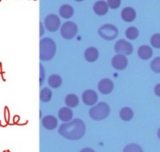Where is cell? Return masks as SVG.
<instances>
[{
  "label": "cell",
  "instance_id": "cell-11",
  "mask_svg": "<svg viewBox=\"0 0 160 152\" xmlns=\"http://www.w3.org/2000/svg\"><path fill=\"white\" fill-rule=\"evenodd\" d=\"M109 6H108L107 2H105L103 0L97 1L93 6V10L95 14L98 16H104L109 11Z\"/></svg>",
  "mask_w": 160,
  "mask_h": 152
},
{
  "label": "cell",
  "instance_id": "cell-7",
  "mask_svg": "<svg viewBox=\"0 0 160 152\" xmlns=\"http://www.w3.org/2000/svg\"><path fill=\"white\" fill-rule=\"evenodd\" d=\"M114 50H115L116 53H122L126 56L132 54L133 51H134L132 44L125 39H120L117 41L114 46Z\"/></svg>",
  "mask_w": 160,
  "mask_h": 152
},
{
  "label": "cell",
  "instance_id": "cell-10",
  "mask_svg": "<svg viewBox=\"0 0 160 152\" xmlns=\"http://www.w3.org/2000/svg\"><path fill=\"white\" fill-rule=\"evenodd\" d=\"M114 89L113 81L109 78H103L98 82V89L102 94H109Z\"/></svg>",
  "mask_w": 160,
  "mask_h": 152
},
{
  "label": "cell",
  "instance_id": "cell-12",
  "mask_svg": "<svg viewBox=\"0 0 160 152\" xmlns=\"http://www.w3.org/2000/svg\"><path fill=\"white\" fill-rule=\"evenodd\" d=\"M42 123L44 128H45L46 129L53 130L57 127L58 121L55 116L46 115L42 118Z\"/></svg>",
  "mask_w": 160,
  "mask_h": 152
},
{
  "label": "cell",
  "instance_id": "cell-20",
  "mask_svg": "<svg viewBox=\"0 0 160 152\" xmlns=\"http://www.w3.org/2000/svg\"><path fill=\"white\" fill-rule=\"evenodd\" d=\"M65 103L68 107H76L79 103V98L75 94H68L65 98Z\"/></svg>",
  "mask_w": 160,
  "mask_h": 152
},
{
  "label": "cell",
  "instance_id": "cell-17",
  "mask_svg": "<svg viewBox=\"0 0 160 152\" xmlns=\"http://www.w3.org/2000/svg\"><path fill=\"white\" fill-rule=\"evenodd\" d=\"M74 13L73 8L70 5L64 4L59 8V15L64 19H70Z\"/></svg>",
  "mask_w": 160,
  "mask_h": 152
},
{
  "label": "cell",
  "instance_id": "cell-31",
  "mask_svg": "<svg viewBox=\"0 0 160 152\" xmlns=\"http://www.w3.org/2000/svg\"><path fill=\"white\" fill-rule=\"evenodd\" d=\"M157 136H158V137H159V139H160V128L158 129V131H157Z\"/></svg>",
  "mask_w": 160,
  "mask_h": 152
},
{
  "label": "cell",
  "instance_id": "cell-9",
  "mask_svg": "<svg viewBox=\"0 0 160 152\" xmlns=\"http://www.w3.org/2000/svg\"><path fill=\"white\" fill-rule=\"evenodd\" d=\"M82 101L88 106H93L98 102V94L92 89L85 90L82 94Z\"/></svg>",
  "mask_w": 160,
  "mask_h": 152
},
{
  "label": "cell",
  "instance_id": "cell-27",
  "mask_svg": "<svg viewBox=\"0 0 160 152\" xmlns=\"http://www.w3.org/2000/svg\"><path fill=\"white\" fill-rule=\"evenodd\" d=\"M45 80V69L42 64H40V85L42 86V82Z\"/></svg>",
  "mask_w": 160,
  "mask_h": 152
},
{
  "label": "cell",
  "instance_id": "cell-4",
  "mask_svg": "<svg viewBox=\"0 0 160 152\" xmlns=\"http://www.w3.org/2000/svg\"><path fill=\"white\" fill-rule=\"evenodd\" d=\"M98 35L102 39L107 41L115 39L119 34V31L117 27L111 24H106L99 28L98 31Z\"/></svg>",
  "mask_w": 160,
  "mask_h": 152
},
{
  "label": "cell",
  "instance_id": "cell-1",
  "mask_svg": "<svg viewBox=\"0 0 160 152\" xmlns=\"http://www.w3.org/2000/svg\"><path fill=\"white\" fill-rule=\"evenodd\" d=\"M86 125L81 119L75 118L62 124L59 128V133L70 140H78L84 136Z\"/></svg>",
  "mask_w": 160,
  "mask_h": 152
},
{
  "label": "cell",
  "instance_id": "cell-13",
  "mask_svg": "<svg viewBox=\"0 0 160 152\" xmlns=\"http://www.w3.org/2000/svg\"><path fill=\"white\" fill-rule=\"evenodd\" d=\"M138 55L139 58L143 60H148L152 56L153 50L149 45H141L138 50Z\"/></svg>",
  "mask_w": 160,
  "mask_h": 152
},
{
  "label": "cell",
  "instance_id": "cell-26",
  "mask_svg": "<svg viewBox=\"0 0 160 152\" xmlns=\"http://www.w3.org/2000/svg\"><path fill=\"white\" fill-rule=\"evenodd\" d=\"M108 6L110 9H116L121 5V0H107Z\"/></svg>",
  "mask_w": 160,
  "mask_h": 152
},
{
  "label": "cell",
  "instance_id": "cell-23",
  "mask_svg": "<svg viewBox=\"0 0 160 152\" xmlns=\"http://www.w3.org/2000/svg\"><path fill=\"white\" fill-rule=\"evenodd\" d=\"M123 152H144L141 146L137 144H128L123 149Z\"/></svg>",
  "mask_w": 160,
  "mask_h": 152
},
{
  "label": "cell",
  "instance_id": "cell-18",
  "mask_svg": "<svg viewBox=\"0 0 160 152\" xmlns=\"http://www.w3.org/2000/svg\"><path fill=\"white\" fill-rule=\"evenodd\" d=\"M120 117L124 122H129L134 118V111L131 108L125 107L120 110Z\"/></svg>",
  "mask_w": 160,
  "mask_h": 152
},
{
  "label": "cell",
  "instance_id": "cell-19",
  "mask_svg": "<svg viewBox=\"0 0 160 152\" xmlns=\"http://www.w3.org/2000/svg\"><path fill=\"white\" fill-rule=\"evenodd\" d=\"M62 78L59 75H56V74H53V75H50V77L48 79V86L51 88H53V89L59 88L62 85Z\"/></svg>",
  "mask_w": 160,
  "mask_h": 152
},
{
  "label": "cell",
  "instance_id": "cell-15",
  "mask_svg": "<svg viewBox=\"0 0 160 152\" xmlns=\"http://www.w3.org/2000/svg\"><path fill=\"white\" fill-rule=\"evenodd\" d=\"M99 53L95 47H89L84 52V58L88 62H95L98 60Z\"/></svg>",
  "mask_w": 160,
  "mask_h": 152
},
{
  "label": "cell",
  "instance_id": "cell-16",
  "mask_svg": "<svg viewBox=\"0 0 160 152\" xmlns=\"http://www.w3.org/2000/svg\"><path fill=\"white\" fill-rule=\"evenodd\" d=\"M59 118L62 122H69L72 120L73 116V113L70 107H62L59 111Z\"/></svg>",
  "mask_w": 160,
  "mask_h": 152
},
{
  "label": "cell",
  "instance_id": "cell-30",
  "mask_svg": "<svg viewBox=\"0 0 160 152\" xmlns=\"http://www.w3.org/2000/svg\"><path fill=\"white\" fill-rule=\"evenodd\" d=\"M44 33H45V29H44L43 24L41 22V23H40V36L43 35Z\"/></svg>",
  "mask_w": 160,
  "mask_h": 152
},
{
  "label": "cell",
  "instance_id": "cell-24",
  "mask_svg": "<svg viewBox=\"0 0 160 152\" xmlns=\"http://www.w3.org/2000/svg\"><path fill=\"white\" fill-rule=\"evenodd\" d=\"M152 71L155 73H160V56L154 58L150 64Z\"/></svg>",
  "mask_w": 160,
  "mask_h": 152
},
{
  "label": "cell",
  "instance_id": "cell-32",
  "mask_svg": "<svg viewBox=\"0 0 160 152\" xmlns=\"http://www.w3.org/2000/svg\"><path fill=\"white\" fill-rule=\"evenodd\" d=\"M74 1L78 2V3H80V2H83V1H84V0H74Z\"/></svg>",
  "mask_w": 160,
  "mask_h": 152
},
{
  "label": "cell",
  "instance_id": "cell-28",
  "mask_svg": "<svg viewBox=\"0 0 160 152\" xmlns=\"http://www.w3.org/2000/svg\"><path fill=\"white\" fill-rule=\"evenodd\" d=\"M154 92H155V94H156L157 97H160V83H159V84H157L156 86H155Z\"/></svg>",
  "mask_w": 160,
  "mask_h": 152
},
{
  "label": "cell",
  "instance_id": "cell-29",
  "mask_svg": "<svg viewBox=\"0 0 160 152\" xmlns=\"http://www.w3.org/2000/svg\"><path fill=\"white\" fill-rule=\"evenodd\" d=\"M80 152H95L93 149L92 148H89V147H86V148L82 149Z\"/></svg>",
  "mask_w": 160,
  "mask_h": 152
},
{
  "label": "cell",
  "instance_id": "cell-14",
  "mask_svg": "<svg viewBox=\"0 0 160 152\" xmlns=\"http://www.w3.org/2000/svg\"><path fill=\"white\" fill-rule=\"evenodd\" d=\"M137 17V13L134 8L132 7H125L121 11V17L123 20L125 22H132L135 20Z\"/></svg>",
  "mask_w": 160,
  "mask_h": 152
},
{
  "label": "cell",
  "instance_id": "cell-3",
  "mask_svg": "<svg viewBox=\"0 0 160 152\" xmlns=\"http://www.w3.org/2000/svg\"><path fill=\"white\" fill-rule=\"evenodd\" d=\"M110 114V107L105 102H100L92 107L89 111V115L93 120L102 121L106 119Z\"/></svg>",
  "mask_w": 160,
  "mask_h": 152
},
{
  "label": "cell",
  "instance_id": "cell-21",
  "mask_svg": "<svg viewBox=\"0 0 160 152\" xmlns=\"http://www.w3.org/2000/svg\"><path fill=\"white\" fill-rule=\"evenodd\" d=\"M52 92L51 89L48 87H45L42 89L40 92V100L43 103H48L51 100Z\"/></svg>",
  "mask_w": 160,
  "mask_h": 152
},
{
  "label": "cell",
  "instance_id": "cell-6",
  "mask_svg": "<svg viewBox=\"0 0 160 152\" xmlns=\"http://www.w3.org/2000/svg\"><path fill=\"white\" fill-rule=\"evenodd\" d=\"M44 24L45 28L48 31L55 32L57 31L59 28H61V21L59 17L56 14H48L44 20Z\"/></svg>",
  "mask_w": 160,
  "mask_h": 152
},
{
  "label": "cell",
  "instance_id": "cell-25",
  "mask_svg": "<svg viewBox=\"0 0 160 152\" xmlns=\"http://www.w3.org/2000/svg\"><path fill=\"white\" fill-rule=\"evenodd\" d=\"M150 43H151L152 46L154 47L156 49H160V34L159 33H156L154 34L151 37L150 39Z\"/></svg>",
  "mask_w": 160,
  "mask_h": 152
},
{
  "label": "cell",
  "instance_id": "cell-22",
  "mask_svg": "<svg viewBox=\"0 0 160 152\" xmlns=\"http://www.w3.org/2000/svg\"><path fill=\"white\" fill-rule=\"evenodd\" d=\"M125 35L130 40H135L139 36V31L135 27H129L125 31Z\"/></svg>",
  "mask_w": 160,
  "mask_h": 152
},
{
  "label": "cell",
  "instance_id": "cell-8",
  "mask_svg": "<svg viewBox=\"0 0 160 152\" xmlns=\"http://www.w3.org/2000/svg\"><path fill=\"white\" fill-rule=\"evenodd\" d=\"M111 64L116 70L123 71L128 67V60L126 55L122 54V53H117L112 57Z\"/></svg>",
  "mask_w": 160,
  "mask_h": 152
},
{
  "label": "cell",
  "instance_id": "cell-5",
  "mask_svg": "<svg viewBox=\"0 0 160 152\" xmlns=\"http://www.w3.org/2000/svg\"><path fill=\"white\" fill-rule=\"evenodd\" d=\"M78 31V25L73 21H67L60 28V34L63 39L70 40L77 35Z\"/></svg>",
  "mask_w": 160,
  "mask_h": 152
},
{
  "label": "cell",
  "instance_id": "cell-2",
  "mask_svg": "<svg viewBox=\"0 0 160 152\" xmlns=\"http://www.w3.org/2000/svg\"><path fill=\"white\" fill-rule=\"evenodd\" d=\"M56 52V45L50 38H44L40 40V60L42 61L51 60Z\"/></svg>",
  "mask_w": 160,
  "mask_h": 152
}]
</instances>
